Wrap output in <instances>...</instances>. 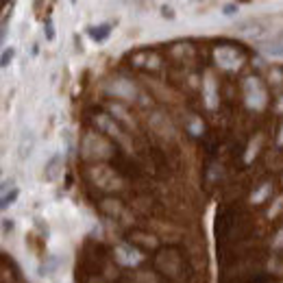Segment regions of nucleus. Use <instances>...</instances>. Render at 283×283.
Masks as SVG:
<instances>
[{"instance_id": "f03ea898", "label": "nucleus", "mask_w": 283, "mask_h": 283, "mask_svg": "<svg viewBox=\"0 0 283 283\" xmlns=\"http://www.w3.org/2000/svg\"><path fill=\"white\" fill-rule=\"evenodd\" d=\"M87 35H90L94 42L102 44V42H107V39H109L111 27H109V24H98V27H90V29H87Z\"/></svg>"}, {"instance_id": "0eeeda50", "label": "nucleus", "mask_w": 283, "mask_h": 283, "mask_svg": "<svg viewBox=\"0 0 283 283\" xmlns=\"http://www.w3.org/2000/svg\"><path fill=\"white\" fill-rule=\"evenodd\" d=\"M13 57H15V50H13V48H7V50L3 53V59H0V66H3V68H7V66H9V63H11V59H13Z\"/></svg>"}, {"instance_id": "6e6552de", "label": "nucleus", "mask_w": 283, "mask_h": 283, "mask_svg": "<svg viewBox=\"0 0 283 283\" xmlns=\"http://www.w3.org/2000/svg\"><path fill=\"white\" fill-rule=\"evenodd\" d=\"M13 226H15V222L11 220V218H3V233L5 236H9V233L13 231Z\"/></svg>"}, {"instance_id": "7ed1b4c3", "label": "nucleus", "mask_w": 283, "mask_h": 283, "mask_svg": "<svg viewBox=\"0 0 283 283\" xmlns=\"http://www.w3.org/2000/svg\"><path fill=\"white\" fill-rule=\"evenodd\" d=\"M264 53L270 55V57H283V35H277L272 39V42H268L264 46Z\"/></svg>"}, {"instance_id": "423d86ee", "label": "nucleus", "mask_w": 283, "mask_h": 283, "mask_svg": "<svg viewBox=\"0 0 283 283\" xmlns=\"http://www.w3.org/2000/svg\"><path fill=\"white\" fill-rule=\"evenodd\" d=\"M44 35H46L48 42H55V22H53V18H46V22H44Z\"/></svg>"}, {"instance_id": "f257e3e1", "label": "nucleus", "mask_w": 283, "mask_h": 283, "mask_svg": "<svg viewBox=\"0 0 283 283\" xmlns=\"http://www.w3.org/2000/svg\"><path fill=\"white\" fill-rule=\"evenodd\" d=\"M61 155H53L50 161L46 164V170H44V176H46V181H57L59 179V174H61Z\"/></svg>"}, {"instance_id": "1a4fd4ad", "label": "nucleus", "mask_w": 283, "mask_h": 283, "mask_svg": "<svg viewBox=\"0 0 283 283\" xmlns=\"http://www.w3.org/2000/svg\"><path fill=\"white\" fill-rule=\"evenodd\" d=\"M236 11H238V5H233V3H229V5L222 7V13H224V15H233Z\"/></svg>"}, {"instance_id": "20e7f679", "label": "nucleus", "mask_w": 283, "mask_h": 283, "mask_svg": "<svg viewBox=\"0 0 283 283\" xmlns=\"http://www.w3.org/2000/svg\"><path fill=\"white\" fill-rule=\"evenodd\" d=\"M31 148H33V137H31V135H22V140H20V146H18V150H20V157H27V155H31Z\"/></svg>"}, {"instance_id": "39448f33", "label": "nucleus", "mask_w": 283, "mask_h": 283, "mask_svg": "<svg viewBox=\"0 0 283 283\" xmlns=\"http://www.w3.org/2000/svg\"><path fill=\"white\" fill-rule=\"evenodd\" d=\"M18 196H20V190H18V188H13L11 192H7L5 196H3V203H0V207H3V209H9V205H13Z\"/></svg>"}]
</instances>
